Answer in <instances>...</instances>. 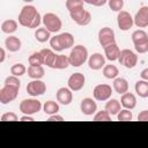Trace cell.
Returning <instances> with one entry per match:
<instances>
[{
	"label": "cell",
	"mask_w": 148,
	"mask_h": 148,
	"mask_svg": "<svg viewBox=\"0 0 148 148\" xmlns=\"http://www.w3.org/2000/svg\"><path fill=\"white\" fill-rule=\"evenodd\" d=\"M43 16H40L37 8L32 5H25L18 13V23L20 25L29 29H37L42 23Z\"/></svg>",
	"instance_id": "cell-1"
},
{
	"label": "cell",
	"mask_w": 148,
	"mask_h": 148,
	"mask_svg": "<svg viewBox=\"0 0 148 148\" xmlns=\"http://www.w3.org/2000/svg\"><path fill=\"white\" fill-rule=\"evenodd\" d=\"M49 42L53 51L61 52L64 50H67L74 46V36L71 32H61L51 37Z\"/></svg>",
	"instance_id": "cell-2"
},
{
	"label": "cell",
	"mask_w": 148,
	"mask_h": 148,
	"mask_svg": "<svg viewBox=\"0 0 148 148\" xmlns=\"http://www.w3.org/2000/svg\"><path fill=\"white\" fill-rule=\"evenodd\" d=\"M68 58H69L71 66H73V67H80L86 61H88V58H89L88 50L83 45H80V44L79 45H74L73 49L71 50L69 54H68Z\"/></svg>",
	"instance_id": "cell-3"
},
{
	"label": "cell",
	"mask_w": 148,
	"mask_h": 148,
	"mask_svg": "<svg viewBox=\"0 0 148 148\" xmlns=\"http://www.w3.org/2000/svg\"><path fill=\"white\" fill-rule=\"evenodd\" d=\"M42 23H43V25L50 32H54V34L58 32V31H60V29L62 27L61 18L57 14H54V13H45L43 15Z\"/></svg>",
	"instance_id": "cell-4"
},
{
	"label": "cell",
	"mask_w": 148,
	"mask_h": 148,
	"mask_svg": "<svg viewBox=\"0 0 148 148\" xmlns=\"http://www.w3.org/2000/svg\"><path fill=\"white\" fill-rule=\"evenodd\" d=\"M18 109L23 114L32 116L35 113H38L43 109V105L36 98H25V99L21 101V103L18 105Z\"/></svg>",
	"instance_id": "cell-5"
},
{
	"label": "cell",
	"mask_w": 148,
	"mask_h": 148,
	"mask_svg": "<svg viewBox=\"0 0 148 148\" xmlns=\"http://www.w3.org/2000/svg\"><path fill=\"white\" fill-rule=\"evenodd\" d=\"M118 61H119L120 65H123L126 68H133L138 64V56L132 50L124 49V50H120Z\"/></svg>",
	"instance_id": "cell-6"
},
{
	"label": "cell",
	"mask_w": 148,
	"mask_h": 148,
	"mask_svg": "<svg viewBox=\"0 0 148 148\" xmlns=\"http://www.w3.org/2000/svg\"><path fill=\"white\" fill-rule=\"evenodd\" d=\"M18 90H20L18 87L3 84V87L0 89V103L5 105V104L13 102L17 97Z\"/></svg>",
	"instance_id": "cell-7"
},
{
	"label": "cell",
	"mask_w": 148,
	"mask_h": 148,
	"mask_svg": "<svg viewBox=\"0 0 148 148\" xmlns=\"http://www.w3.org/2000/svg\"><path fill=\"white\" fill-rule=\"evenodd\" d=\"M112 91H113V88L110 86V84H105V83H101V84H97L94 90H92V96L96 101H99V102H104V101H108L109 98H111V95H112Z\"/></svg>",
	"instance_id": "cell-8"
},
{
	"label": "cell",
	"mask_w": 148,
	"mask_h": 148,
	"mask_svg": "<svg viewBox=\"0 0 148 148\" xmlns=\"http://www.w3.org/2000/svg\"><path fill=\"white\" fill-rule=\"evenodd\" d=\"M97 38H98V43L101 44L102 47H104V46H106V45L116 42L114 31L110 27H103V28H101L98 30Z\"/></svg>",
	"instance_id": "cell-9"
},
{
	"label": "cell",
	"mask_w": 148,
	"mask_h": 148,
	"mask_svg": "<svg viewBox=\"0 0 148 148\" xmlns=\"http://www.w3.org/2000/svg\"><path fill=\"white\" fill-rule=\"evenodd\" d=\"M117 24H118V28L121 31H127L133 27L134 18L132 17V15L128 12L120 10L117 15Z\"/></svg>",
	"instance_id": "cell-10"
},
{
	"label": "cell",
	"mask_w": 148,
	"mask_h": 148,
	"mask_svg": "<svg viewBox=\"0 0 148 148\" xmlns=\"http://www.w3.org/2000/svg\"><path fill=\"white\" fill-rule=\"evenodd\" d=\"M27 92L32 96V97H37V96H42L45 91H46V84L44 81H42L40 79L38 80H32L27 84Z\"/></svg>",
	"instance_id": "cell-11"
},
{
	"label": "cell",
	"mask_w": 148,
	"mask_h": 148,
	"mask_svg": "<svg viewBox=\"0 0 148 148\" xmlns=\"http://www.w3.org/2000/svg\"><path fill=\"white\" fill-rule=\"evenodd\" d=\"M84 84H86V76L82 73H79V72L72 74L67 80V86L73 91L81 90L84 87Z\"/></svg>",
	"instance_id": "cell-12"
},
{
	"label": "cell",
	"mask_w": 148,
	"mask_h": 148,
	"mask_svg": "<svg viewBox=\"0 0 148 148\" xmlns=\"http://www.w3.org/2000/svg\"><path fill=\"white\" fill-rule=\"evenodd\" d=\"M80 111L84 116H92L97 112V103L95 102V98L86 97L80 103Z\"/></svg>",
	"instance_id": "cell-13"
},
{
	"label": "cell",
	"mask_w": 148,
	"mask_h": 148,
	"mask_svg": "<svg viewBox=\"0 0 148 148\" xmlns=\"http://www.w3.org/2000/svg\"><path fill=\"white\" fill-rule=\"evenodd\" d=\"M105 60H106L105 56H103L99 52H95L91 56H89L88 66L92 71H98V69H102L105 66Z\"/></svg>",
	"instance_id": "cell-14"
},
{
	"label": "cell",
	"mask_w": 148,
	"mask_h": 148,
	"mask_svg": "<svg viewBox=\"0 0 148 148\" xmlns=\"http://www.w3.org/2000/svg\"><path fill=\"white\" fill-rule=\"evenodd\" d=\"M57 102L62 105H69L73 101V90H71L68 87H61L56 92Z\"/></svg>",
	"instance_id": "cell-15"
},
{
	"label": "cell",
	"mask_w": 148,
	"mask_h": 148,
	"mask_svg": "<svg viewBox=\"0 0 148 148\" xmlns=\"http://www.w3.org/2000/svg\"><path fill=\"white\" fill-rule=\"evenodd\" d=\"M134 24L138 28L148 27V6H142L134 15Z\"/></svg>",
	"instance_id": "cell-16"
},
{
	"label": "cell",
	"mask_w": 148,
	"mask_h": 148,
	"mask_svg": "<svg viewBox=\"0 0 148 148\" xmlns=\"http://www.w3.org/2000/svg\"><path fill=\"white\" fill-rule=\"evenodd\" d=\"M103 49H104V56H105V58L108 60H110V61L118 60L119 54H120V49H119V46H118V44L116 42L104 46Z\"/></svg>",
	"instance_id": "cell-17"
},
{
	"label": "cell",
	"mask_w": 148,
	"mask_h": 148,
	"mask_svg": "<svg viewBox=\"0 0 148 148\" xmlns=\"http://www.w3.org/2000/svg\"><path fill=\"white\" fill-rule=\"evenodd\" d=\"M22 46V42L18 37L9 35L6 39H5V47L9 51V52H17L21 50Z\"/></svg>",
	"instance_id": "cell-18"
},
{
	"label": "cell",
	"mask_w": 148,
	"mask_h": 148,
	"mask_svg": "<svg viewBox=\"0 0 148 148\" xmlns=\"http://www.w3.org/2000/svg\"><path fill=\"white\" fill-rule=\"evenodd\" d=\"M120 104L124 109H128V110H133L136 106V97L133 92H125L121 95L120 98Z\"/></svg>",
	"instance_id": "cell-19"
},
{
	"label": "cell",
	"mask_w": 148,
	"mask_h": 148,
	"mask_svg": "<svg viewBox=\"0 0 148 148\" xmlns=\"http://www.w3.org/2000/svg\"><path fill=\"white\" fill-rule=\"evenodd\" d=\"M40 54L43 58V65L52 68L53 64L56 61V58H57L56 51H53L52 49H43V50H40Z\"/></svg>",
	"instance_id": "cell-20"
},
{
	"label": "cell",
	"mask_w": 148,
	"mask_h": 148,
	"mask_svg": "<svg viewBox=\"0 0 148 148\" xmlns=\"http://www.w3.org/2000/svg\"><path fill=\"white\" fill-rule=\"evenodd\" d=\"M112 88L116 92H118L119 95H123L125 92L128 91V82L126 79L124 77H116L113 79V83H112Z\"/></svg>",
	"instance_id": "cell-21"
},
{
	"label": "cell",
	"mask_w": 148,
	"mask_h": 148,
	"mask_svg": "<svg viewBox=\"0 0 148 148\" xmlns=\"http://www.w3.org/2000/svg\"><path fill=\"white\" fill-rule=\"evenodd\" d=\"M18 22L13 20V18H8V20H5L2 23H1V31L3 34H7V35H12L14 34L17 28H18Z\"/></svg>",
	"instance_id": "cell-22"
},
{
	"label": "cell",
	"mask_w": 148,
	"mask_h": 148,
	"mask_svg": "<svg viewBox=\"0 0 148 148\" xmlns=\"http://www.w3.org/2000/svg\"><path fill=\"white\" fill-rule=\"evenodd\" d=\"M111 116H117L118 112L121 110V104L118 99L116 98H109L105 103V108H104Z\"/></svg>",
	"instance_id": "cell-23"
},
{
	"label": "cell",
	"mask_w": 148,
	"mask_h": 148,
	"mask_svg": "<svg viewBox=\"0 0 148 148\" xmlns=\"http://www.w3.org/2000/svg\"><path fill=\"white\" fill-rule=\"evenodd\" d=\"M27 73H28V76L32 80H38V79H42L45 74V69L43 67V65H39V66H29L28 69H27Z\"/></svg>",
	"instance_id": "cell-24"
},
{
	"label": "cell",
	"mask_w": 148,
	"mask_h": 148,
	"mask_svg": "<svg viewBox=\"0 0 148 148\" xmlns=\"http://www.w3.org/2000/svg\"><path fill=\"white\" fill-rule=\"evenodd\" d=\"M134 89H135V92L139 97L141 98H147L148 97V81L146 80H139L135 82V86H134Z\"/></svg>",
	"instance_id": "cell-25"
},
{
	"label": "cell",
	"mask_w": 148,
	"mask_h": 148,
	"mask_svg": "<svg viewBox=\"0 0 148 148\" xmlns=\"http://www.w3.org/2000/svg\"><path fill=\"white\" fill-rule=\"evenodd\" d=\"M68 66H71V62H69V58L68 56H65V54H57V58H56V61L53 64V69H66Z\"/></svg>",
	"instance_id": "cell-26"
},
{
	"label": "cell",
	"mask_w": 148,
	"mask_h": 148,
	"mask_svg": "<svg viewBox=\"0 0 148 148\" xmlns=\"http://www.w3.org/2000/svg\"><path fill=\"white\" fill-rule=\"evenodd\" d=\"M51 34L52 32H50L45 27L44 28H37L35 31V38L39 43H45V42L51 39Z\"/></svg>",
	"instance_id": "cell-27"
},
{
	"label": "cell",
	"mask_w": 148,
	"mask_h": 148,
	"mask_svg": "<svg viewBox=\"0 0 148 148\" xmlns=\"http://www.w3.org/2000/svg\"><path fill=\"white\" fill-rule=\"evenodd\" d=\"M60 110V106H59V103L56 102V101H47L43 104V111L45 114H54V113H58Z\"/></svg>",
	"instance_id": "cell-28"
},
{
	"label": "cell",
	"mask_w": 148,
	"mask_h": 148,
	"mask_svg": "<svg viewBox=\"0 0 148 148\" xmlns=\"http://www.w3.org/2000/svg\"><path fill=\"white\" fill-rule=\"evenodd\" d=\"M118 74H119V69L116 65L110 64V65H105L103 67V75H104V77H106L109 80L116 79L118 76Z\"/></svg>",
	"instance_id": "cell-29"
},
{
	"label": "cell",
	"mask_w": 148,
	"mask_h": 148,
	"mask_svg": "<svg viewBox=\"0 0 148 148\" xmlns=\"http://www.w3.org/2000/svg\"><path fill=\"white\" fill-rule=\"evenodd\" d=\"M131 37H132V42H133L134 45L135 44H140V43H142V42L148 39V32H146L143 29H138V30L133 31Z\"/></svg>",
	"instance_id": "cell-30"
},
{
	"label": "cell",
	"mask_w": 148,
	"mask_h": 148,
	"mask_svg": "<svg viewBox=\"0 0 148 148\" xmlns=\"http://www.w3.org/2000/svg\"><path fill=\"white\" fill-rule=\"evenodd\" d=\"M86 13H87V10H86L83 7H79V8H75V9L71 10V12H69V16H71V18H72L76 24H79V23L82 21V18L84 17Z\"/></svg>",
	"instance_id": "cell-31"
},
{
	"label": "cell",
	"mask_w": 148,
	"mask_h": 148,
	"mask_svg": "<svg viewBox=\"0 0 148 148\" xmlns=\"http://www.w3.org/2000/svg\"><path fill=\"white\" fill-rule=\"evenodd\" d=\"M27 73V67L21 64V62H16L14 65H12L10 67V74L15 75V76H22Z\"/></svg>",
	"instance_id": "cell-32"
},
{
	"label": "cell",
	"mask_w": 148,
	"mask_h": 148,
	"mask_svg": "<svg viewBox=\"0 0 148 148\" xmlns=\"http://www.w3.org/2000/svg\"><path fill=\"white\" fill-rule=\"evenodd\" d=\"M28 61H29V65H31V66H39V65H43V58H42L40 51H38V52H32V53L29 56Z\"/></svg>",
	"instance_id": "cell-33"
},
{
	"label": "cell",
	"mask_w": 148,
	"mask_h": 148,
	"mask_svg": "<svg viewBox=\"0 0 148 148\" xmlns=\"http://www.w3.org/2000/svg\"><path fill=\"white\" fill-rule=\"evenodd\" d=\"M132 118H133V113L128 109H121L117 114V119L119 121H130L132 120Z\"/></svg>",
	"instance_id": "cell-34"
},
{
	"label": "cell",
	"mask_w": 148,
	"mask_h": 148,
	"mask_svg": "<svg viewBox=\"0 0 148 148\" xmlns=\"http://www.w3.org/2000/svg\"><path fill=\"white\" fill-rule=\"evenodd\" d=\"M94 120L95 121H109L111 120V114L104 109L102 111H97L94 114Z\"/></svg>",
	"instance_id": "cell-35"
},
{
	"label": "cell",
	"mask_w": 148,
	"mask_h": 148,
	"mask_svg": "<svg viewBox=\"0 0 148 148\" xmlns=\"http://www.w3.org/2000/svg\"><path fill=\"white\" fill-rule=\"evenodd\" d=\"M108 5H109V7H110V9H111L112 12L119 13L120 10H123L124 0H109V1H108Z\"/></svg>",
	"instance_id": "cell-36"
},
{
	"label": "cell",
	"mask_w": 148,
	"mask_h": 148,
	"mask_svg": "<svg viewBox=\"0 0 148 148\" xmlns=\"http://www.w3.org/2000/svg\"><path fill=\"white\" fill-rule=\"evenodd\" d=\"M84 1L83 0H66V8L68 9V12L79 8V7H83Z\"/></svg>",
	"instance_id": "cell-37"
},
{
	"label": "cell",
	"mask_w": 148,
	"mask_h": 148,
	"mask_svg": "<svg viewBox=\"0 0 148 148\" xmlns=\"http://www.w3.org/2000/svg\"><path fill=\"white\" fill-rule=\"evenodd\" d=\"M5 84H8V86H14V87H21V81L18 79V76H15V75H9L5 79Z\"/></svg>",
	"instance_id": "cell-38"
},
{
	"label": "cell",
	"mask_w": 148,
	"mask_h": 148,
	"mask_svg": "<svg viewBox=\"0 0 148 148\" xmlns=\"http://www.w3.org/2000/svg\"><path fill=\"white\" fill-rule=\"evenodd\" d=\"M18 117L14 112H6L1 116V121H17Z\"/></svg>",
	"instance_id": "cell-39"
},
{
	"label": "cell",
	"mask_w": 148,
	"mask_h": 148,
	"mask_svg": "<svg viewBox=\"0 0 148 148\" xmlns=\"http://www.w3.org/2000/svg\"><path fill=\"white\" fill-rule=\"evenodd\" d=\"M134 49H135V51L138 53H141V54L142 53H147L148 52V39L142 42V43H140V44H135Z\"/></svg>",
	"instance_id": "cell-40"
},
{
	"label": "cell",
	"mask_w": 148,
	"mask_h": 148,
	"mask_svg": "<svg viewBox=\"0 0 148 148\" xmlns=\"http://www.w3.org/2000/svg\"><path fill=\"white\" fill-rule=\"evenodd\" d=\"M91 22V14L87 10V13H86V15H84V17L82 18V21L77 24V25H80V27H86V25H88L89 23Z\"/></svg>",
	"instance_id": "cell-41"
},
{
	"label": "cell",
	"mask_w": 148,
	"mask_h": 148,
	"mask_svg": "<svg viewBox=\"0 0 148 148\" xmlns=\"http://www.w3.org/2000/svg\"><path fill=\"white\" fill-rule=\"evenodd\" d=\"M138 120L139 121H148V110H142L138 114Z\"/></svg>",
	"instance_id": "cell-42"
},
{
	"label": "cell",
	"mask_w": 148,
	"mask_h": 148,
	"mask_svg": "<svg viewBox=\"0 0 148 148\" xmlns=\"http://www.w3.org/2000/svg\"><path fill=\"white\" fill-rule=\"evenodd\" d=\"M47 120H49V121H62L64 118H62V116H60V114H58V113H54V114L49 116V119H47Z\"/></svg>",
	"instance_id": "cell-43"
},
{
	"label": "cell",
	"mask_w": 148,
	"mask_h": 148,
	"mask_svg": "<svg viewBox=\"0 0 148 148\" xmlns=\"http://www.w3.org/2000/svg\"><path fill=\"white\" fill-rule=\"evenodd\" d=\"M109 0H92L91 1V5L95 6V7H102L104 6L105 3H108Z\"/></svg>",
	"instance_id": "cell-44"
},
{
	"label": "cell",
	"mask_w": 148,
	"mask_h": 148,
	"mask_svg": "<svg viewBox=\"0 0 148 148\" xmlns=\"http://www.w3.org/2000/svg\"><path fill=\"white\" fill-rule=\"evenodd\" d=\"M140 77H141L142 80H146V81H148V67L141 71V73H140Z\"/></svg>",
	"instance_id": "cell-45"
},
{
	"label": "cell",
	"mask_w": 148,
	"mask_h": 148,
	"mask_svg": "<svg viewBox=\"0 0 148 148\" xmlns=\"http://www.w3.org/2000/svg\"><path fill=\"white\" fill-rule=\"evenodd\" d=\"M20 121H34V118H32V116H30V114H23V116L20 118Z\"/></svg>",
	"instance_id": "cell-46"
},
{
	"label": "cell",
	"mask_w": 148,
	"mask_h": 148,
	"mask_svg": "<svg viewBox=\"0 0 148 148\" xmlns=\"http://www.w3.org/2000/svg\"><path fill=\"white\" fill-rule=\"evenodd\" d=\"M5 59H6V51L3 47H1L0 49V64H2L5 61Z\"/></svg>",
	"instance_id": "cell-47"
},
{
	"label": "cell",
	"mask_w": 148,
	"mask_h": 148,
	"mask_svg": "<svg viewBox=\"0 0 148 148\" xmlns=\"http://www.w3.org/2000/svg\"><path fill=\"white\" fill-rule=\"evenodd\" d=\"M23 2H25V3H30V2H32L34 0H22Z\"/></svg>",
	"instance_id": "cell-48"
},
{
	"label": "cell",
	"mask_w": 148,
	"mask_h": 148,
	"mask_svg": "<svg viewBox=\"0 0 148 148\" xmlns=\"http://www.w3.org/2000/svg\"><path fill=\"white\" fill-rule=\"evenodd\" d=\"M83 1H84L86 3H89V5H91V1H92V0H83Z\"/></svg>",
	"instance_id": "cell-49"
}]
</instances>
